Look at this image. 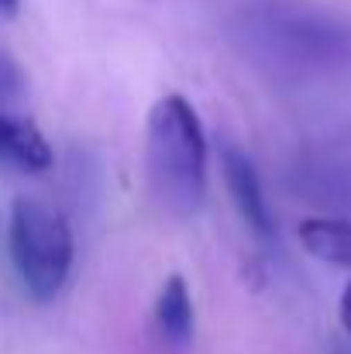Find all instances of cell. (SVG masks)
Masks as SVG:
<instances>
[{
    "instance_id": "cell-4",
    "label": "cell",
    "mask_w": 351,
    "mask_h": 354,
    "mask_svg": "<svg viewBox=\"0 0 351 354\" xmlns=\"http://www.w3.org/2000/svg\"><path fill=\"white\" fill-rule=\"evenodd\" d=\"M0 165H14L21 172H45L52 165V148L38 124L0 111Z\"/></svg>"
},
{
    "instance_id": "cell-5",
    "label": "cell",
    "mask_w": 351,
    "mask_h": 354,
    "mask_svg": "<svg viewBox=\"0 0 351 354\" xmlns=\"http://www.w3.org/2000/svg\"><path fill=\"white\" fill-rule=\"evenodd\" d=\"M155 327L162 334L165 344L172 348H190L193 341V299H190V289L183 282V275H169L159 299H155Z\"/></svg>"
},
{
    "instance_id": "cell-8",
    "label": "cell",
    "mask_w": 351,
    "mask_h": 354,
    "mask_svg": "<svg viewBox=\"0 0 351 354\" xmlns=\"http://www.w3.org/2000/svg\"><path fill=\"white\" fill-rule=\"evenodd\" d=\"M341 324H345V330L351 334V282H348V289L341 292Z\"/></svg>"
},
{
    "instance_id": "cell-7",
    "label": "cell",
    "mask_w": 351,
    "mask_h": 354,
    "mask_svg": "<svg viewBox=\"0 0 351 354\" xmlns=\"http://www.w3.org/2000/svg\"><path fill=\"white\" fill-rule=\"evenodd\" d=\"M21 86H24V76H21L17 62L7 52H0V111L21 93Z\"/></svg>"
},
{
    "instance_id": "cell-9",
    "label": "cell",
    "mask_w": 351,
    "mask_h": 354,
    "mask_svg": "<svg viewBox=\"0 0 351 354\" xmlns=\"http://www.w3.org/2000/svg\"><path fill=\"white\" fill-rule=\"evenodd\" d=\"M17 3H21V0H0V14H7V17L17 14Z\"/></svg>"
},
{
    "instance_id": "cell-1",
    "label": "cell",
    "mask_w": 351,
    "mask_h": 354,
    "mask_svg": "<svg viewBox=\"0 0 351 354\" xmlns=\"http://www.w3.org/2000/svg\"><path fill=\"white\" fill-rule=\"evenodd\" d=\"M204 169L207 141L197 111L179 93L162 97L148 118V176L165 210L176 217L197 214L204 203Z\"/></svg>"
},
{
    "instance_id": "cell-2",
    "label": "cell",
    "mask_w": 351,
    "mask_h": 354,
    "mask_svg": "<svg viewBox=\"0 0 351 354\" xmlns=\"http://www.w3.org/2000/svg\"><path fill=\"white\" fill-rule=\"evenodd\" d=\"M10 258L31 299H55L73 268V234L66 221L35 200H17L10 210Z\"/></svg>"
},
{
    "instance_id": "cell-6",
    "label": "cell",
    "mask_w": 351,
    "mask_h": 354,
    "mask_svg": "<svg viewBox=\"0 0 351 354\" xmlns=\"http://www.w3.org/2000/svg\"><path fill=\"white\" fill-rule=\"evenodd\" d=\"M300 241L303 248L338 268H351V224L334 221V217H310L300 224Z\"/></svg>"
},
{
    "instance_id": "cell-3",
    "label": "cell",
    "mask_w": 351,
    "mask_h": 354,
    "mask_svg": "<svg viewBox=\"0 0 351 354\" xmlns=\"http://www.w3.org/2000/svg\"><path fill=\"white\" fill-rule=\"evenodd\" d=\"M221 169H224L228 193H231L241 221L248 224V231L255 237H262V241H272L276 237L272 210L265 203V193H262V183H258V172H255L251 158L237 145H224L221 148Z\"/></svg>"
}]
</instances>
